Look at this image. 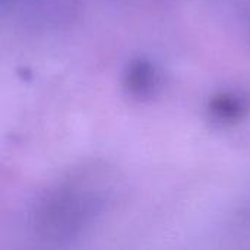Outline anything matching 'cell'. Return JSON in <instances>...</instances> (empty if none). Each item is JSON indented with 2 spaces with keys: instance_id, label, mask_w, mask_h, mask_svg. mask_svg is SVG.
Masks as SVG:
<instances>
[{
  "instance_id": "1",
  "label": "cell",
  "mask_w": 250,
  "mask_h": 250,
  "mask_svg": "<svg viewBox=\"0 0 250 250\" xmlns=\"http://www.w3.org/2000/svg\"><path fill=\"white\" fill-rule=\"evenodd\" d=\"M157 72L154 64L146 59L133 60L125 73V86L135 97H148L157 88Z\"/></svg>"
},
{
  "instance_id": "2",
  "label": "cell",
  "mask_w": 250,
  "mask_h": 250,
  "mask_svg": "<svg viewBox=\"0 0 250 250\" xmlns=\"http://www.w3.org/2000/svg\"><path fill=\"white\" fill-rule=\"evenodd\" d=\"M248 100L233 92L218 94L209 101L211 114L221 122H236L248 113Z\"/></svg>"
}]
</instances>
